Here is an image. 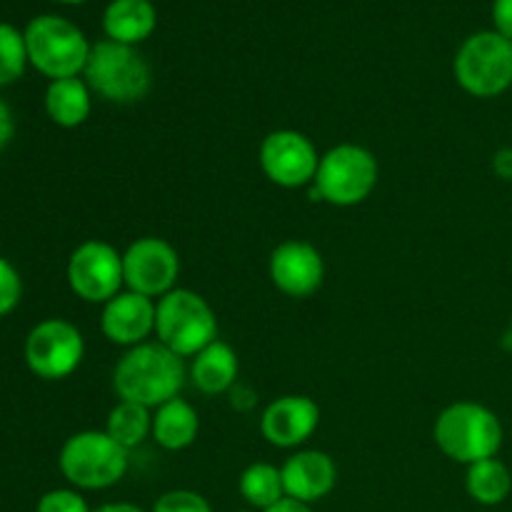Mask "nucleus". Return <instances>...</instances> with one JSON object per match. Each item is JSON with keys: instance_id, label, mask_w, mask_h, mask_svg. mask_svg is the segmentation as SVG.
<instances>
[{"instance_id": "36", "label": "nucleus", "mask_w": 512, "mask_h": 512, "mask_svg": "<svg viewBox=\"0 0 512 512\" xmlns=\"http://www.w3.org/2000/svg\"><path fill=\"white\" fill-rule=\"evenodd\" d=\"M510 335H512V318H510Z\"/></svg>"}, {"instance_id": "15", "label": "nucleus", "mask_w": 512, "mask_h": 512, "mask_svg": "<svg viewBox=\"0 0 512 512\" xmlns=\"http://www.w3.org/2000/svg\"><path fill=\"white\" fill-rule=\"evenodd\" d=\"M155 308L158 300L125 288L103 305L100 330L110 343L125 350L143 345L148 343L150 335H155Z\"/></svg>"}, {"instance_id": "27", "label": "nucleus", "mask_w": 512, "mask_h": 512, "mask_svg": "<svg viewBox=\"0 0 512 512\" xmlns=\"http://www.w3.org/2000/svg\"><path fill=\"white\" fill-rule=\"evenodd\" d=\"M23 298V278L10 260L0 258V318L13 313Z\"/></svg>"}, {"instance_id": "5", "label": "nucleus", "mask_w": 512, "mask_h": 512, "mask_svg": "<svg viewBox=\"0 0 512 512\" xmlns=\"http://www.w3.org/2000/svg\"><path fill=\"white\" fill-rule=\"evenodd\" d=\"M128 453L105 430H80L70 435L58 453V468L70 488L108 490L128 473Z\"/></svg>"}, {"instance_id": "24", "label": "nucleus", "mask_w": 512, "mask_h": 512, "mask_svg": "<svg viewBox=\"0 0 512 512\" xmlns=\"http://www.w3.org/2000/svg\"><path fill=\"white\" fill-rule=\"evenodd\" d=\"M28 65L23 30L13 23H0V88L18 83Z\"/></svg>"}, {"instance_id": "26", "label": "nucleus", "mask_w": 512, "mask_h": 512, "mask_svg": "<svg viewBox=\"0 0 512 512\" xmlns=\"http://www.w3.org/2000/svg\"><path fill=\"white\" fill-rule=\"evenodd\" d=\"M35 512H93L85 503V498L80 495V490L75 488H55L48 490L45 495H40Z\"/></svg>"}, {"instance_id": "9", "label": "nucleus", "mask_w": 512, "mask_h": 512, "mask_svg": "<svg viewBox=\"0 0 512 512\" xmlns=\"http://www.w3.org/2000/svg\"><path fill=\"white\" fill-rule=\"evenodd\" d=\"M23 358L30 373L40 380H65L85 358V338L65 318H45L28 333Z\"/></svg>"}, {"instance_id": "35", "label": "nucleus", "mask_w": 512, "mask_h": 512, "mask_svg": "<svg viewBox=\"0 0 512 512\" xmlns=\"http://www.w3.org/2000/svg\"><path fill=\"white\" fill-rule=\"evenodd\" d=\"M233 512H253V510H233Z\"/></svg>"}, {"instance_id": "33", "label": "nucleus", "mask_w": 512, "mask_h": 512, "mask_svg": "<svg viewBox=\"0 0 512 512\" xmlns=\"http://www.w3.org/2000/svg\"><path fill=\"white\" fill-rule=\"evenodd\" d=\"M93 512H148V510L138 508V505L133 503H108V505H100V508Z\"/></svg>"}, {"instance_id": "7", "label": "nucleus", "mask_w": 512, "mask_h": 512, "mask_svg": "<svg viewBox=\"0 0 512 512\" xmlns=\"http://www.w3.org/2000/svg\"><path fill=\"white\" fill-rule=\"evenodd\" d=\"M378 175V158L368 148L358 143H340L320 155L313 200L335 208H353L373 195Z\"/></svg>"}, {"instance_id": "13", "label": "nucleus", "mask_w": 512, "mask_h": 512, "mask_svg": "<svg viewBox=\"0 0 512 512\" xmlns=\"http://www.w3.org/2000/svg\"><path fill=\"white\" fill-rule=\"evenodd\" d=\"M268 273L280 293L303 300L323 288L325 260L308 240H285L270 253Z\"/></svg>"}, {"instance_id": "10", "label": "nucleus", "mask_w": 512, "mask_h": 512, "mask_svg": "<svg viewBox=\"0 0 512 512\" xmlns=\"http://www.w3.org/2000/svg\"><path fill=\"white\" fill-rule=\"evenodd\" d=\"M65 278L83 303L105 305L125 290L123 253L105 240H85L70 253Z\"/></svg>"}, {"instance_id": "6", "label": "nucleus", "mask_w": 512, "mask_h": 512, "mask_svg": "<svg viewBox=\"0 0 512 512\" xmlns=\"http://www.w3.org/2000/svg\"><path fill=\"white\" fill-rule=\"evenodd\" d=\"M155 340L180 358H193L218 340V318L200 293L175 288L158 300Z\"/></svg>"}, {"instance_id": "31", "label": "nucleus", "mask_w": 512, "mask_h": 512, "mask_svg": "<svg viewBox=\"0 0 512 512\" xmlns=\"http://www.w3.org/2000/svg\"><path fill=\"white\" fill-rule=\"evenodd\" d=\"M493 170L498 178L512 183V145L510 148H500L498 153L493 155Z\"/></svg>"}, {"instance_id": "30", "label": "nucleus", "mask_w": 512, "mask_h": 512, "mask_svg": "<svg viewBox=\"0 0 512 512\" xmlns=\"http://www.w3.org/2000/svg\"><path fill=\"white\" fill-rule=\"evenodd\" d=\"M13 135H15L13 110H10V105L0 98V153L13 143Z\"/></svg>"}, {"instance_id": "3", "label": "nucleus", "mask_w": 512, "mask_h": 512, "mask_svg": "<svg viewBox=\"0 0 512 512\" xmlns=\"http://www.w3.org/2000/svg\"><path fill=\"white\" fill-rule=\"evenodd\" d=\"M83 80L108 103L133 105L153 88V70L138 48L105 38L90 48Z\"/></svg>"}, {"instance_id": "34", "label": "nucleus", "mask_w": 512, "mask_h": 512, "mask_svg": "<svg viewBox=\"0 0 512 512\" xmlns=\"http://www.w3.org/2000/svg\"><path fill=\"white\" fill-rule=\"evenodd\" d=\"M60 5H80V3H88V0H55Z\"/></svg>"}, {"instance_id": "12", "label": "nucleus", "mask_w": 512, "mask_h": 512, "mask_svg": "<svg viewBox=\"0 0 512 512\" xmlns=\"http://www.w3.org/2000/svg\"><path fill=\"white\" fill-rule=\"evenodd\" d=\"M125 288L145 298L160 300L178 288L180 255L168 240L145 235L123 250Z\"/></svg>"}, {"instance_id": "8", "label": "nucleus", "mask_w": 512, "mask_h": 512, "mask_svg": "<svg viewBox=\"0 0 512 512\" xmlns=\"http://www.w3.org/2000/svg\"><path fill=\"white\" fill-rule=\"evenodd\" d=\"M455 83L473 98H498L512 88V40L498 30H478L453 58Z\"/></svg>"}, {"instance_id": "32", "label": "nucleus", "mask_w": 512, "mask_h": 512, "mask_svg": "<svg viewBox=\"0 0 512 512\" xmlns=\"http://www.w3.org/2000/svg\"><path fill=\"white\" fill-rule=\"evenodd\" d=\"M263 512H313V508H310V505H305V503H300V500L283 498L280 503H275L273 508H268Z\"/></svg>"}, {"instance_id": "19", "label": "nucleus", "mask_w": 512, "mask_h": 512, "mask_svg": "<svg viewBox=\"0 0 512 512\" xmlns=\"http://www.w3.org/2000/svg\"><path fill=\"white\" fill-rule=\"evenodd\" d=\"M43 105L48 118L58 128H78V125H83L90 118V110H93V90L88 88L83 75H78V78L50 80L48 88H45Z\"/></svg>"}, {"instance_id": "28", "label": "nucleus", "mask_w": 512, "mask_h": 512, "mask_svg": "<svg viewBox=\"0 0 512 512\" xmlns=\"http://www.w3.org/2000/svg\"><path fill=\"white\" fill-rule=\"evenodd\" d=\"M493 30L512 40V0H493Z\"/></svg>"}, {"instance_id": "1", "label": "nucleus", "mask_w": 512, "mask_h": 512, "mask_svg": "<svg viewBox=\"0 0 512 512\" xmlns=\"http://www.w3.org/2000/svg\"><path fill=\"white\" fill-rule=\"evenodd\" d=\"M185 378H188L185 360L158 340H148L125 350L113 370V390L118 400L155 410L178 398Z\"/></svg>"}, {"instance_id": "16", "label": "nucleus", "mask_w": 512, "mask_h": 512, "mask_svg": "<svg viewBox=\"0 0 512 512\" xmlns=\"http://www.w3.org/2000/svg\"><path fill=\"white\" fill-rule=\"evenodd\" d=\"M285 498L313 505L328 498L338 483V465L323 450H298L280 468Z\"/></svg>"}, {"instance_id": "17", "label": "nucleus", "mask_w": 512, "mask_h": 512, "mask_svg": "<svg viewBox=\"0 0 512 512\" xmlns=\"http://www.w3.org/2000/svg\"><path fill=\"white\" fill-rule=\"evenodd\" d=\"M238 373V353L233 350V345L220 338L190 358L188 378L193 388H198L203 395L230 393L233 385L238 383Z\"/></svg>"}, {"instance_id": "4", "label": "nucleus", "mask_w": 512, "mask_h": 512, "mask_svg": "<svg viewBox=\"0 0 512 512\" xmlns=\"http://www.w3.org/2000/svg\"><path fill=\"white\" fill-rule=\"evenodd\" d=\"M23 35L28 63L40 75L50 80L83 75L93 43L73 20L53 13L35 15L23 28Z\"/></svg>"}, {"instance_id": "22", "label": "nucleus", "mask_w": 512, "mask_h": 512, "mask_svg": "<svg viewBox=\"0 0 512 512\" xmlns=\"http://www.w3.org/2000/svg\"><path fill=\"white\" fill-rule=\"evenodd\" d=\"M105 433L125 450L138 448L153 435V410L138 403H128V400H118V405L108 413Z\"/></svg>"}, {"instance_id": "14", "label": "nucleus", "mask_w": 512, "mask_h": 512, "mask_svg": "<svg viewBox=\"0 0 512 512\" xmlns=\"http://www.w3.org/2000/svg\"><path fill=\"white\" fill-rule=\"evenodd\" d=\"M320 425V408L308 395H283L260 415V433L270 445L295 450L308 443Z\"/></svg>"}, {"instance_id": "18", "label": "nucleus", "mask_w": 512, "mask_h": 512, "mask_svg": "<svg viewBox=\"0 0 512 512\" xmlns=\"http://www.w3.org/2000/svg\"><path fill=\"white\" fill-rule=\"evenodd\" d=\"M158 28V10L153 0H110L103 10V33L115 43L133 45L150 38Z\"/></svg>"}, {"instance_id": "25", "label": "nucleus", "mask_w": 512, "mask_h": 512, "mask_svg": "<svg viewBox=\"0 0 512 512\" xmlns=\"http://www.w3.org/2000/svg\"><path fill=\"white\" fill-rule=\"evenodd\" d=\"M150 512H213V508L195 490H170L155 500Z\"/></svg>"}, {"instance_id": "11", "label": "nucleus", "mask_w": 512, "mask_h": 512, "mask_svg": "<svg viewBox=\"0 0 512 512\" xmlns=\"http://www.w3.org/2000/svg\"><path fill=\"white\" fill-rule=\"evenodd\" d=\"M265 178L278 188L298 190L313 185L318 175L320 153L313 140L293 128L273 130L263 138L258 150Z\"/></svg>"}, {"instance_id": "2", "label": "nucleus", "mask_w": 512, "mask_h": 512, "mask_svg": "<svg viewBox=\"0 0 512 512\" xmlns=\"http://www.w3.org/2000/svg\"><path fill=\"white\" fill-rule=\"evenodd\" d=\"M433 438L445 458L468 468L480 460L498 458L505 430L488 405L458 400L438 415Z\"/></svg>"}, {"instance_id": "20", "label": "nucleus", "mask_w": 512, "mask_h": 512, "mask_svg": "<svg viewBox=\"0 0 512 512\" xmlns=\"http://www.w3.org/2000/svg\"><path fill=\"white\" fill-rule=\"evenodd\" d=\"M198 433V410H195L188 400L180 398V395L153 410V435H150V438H153L163 450L178 453V450L190 448V445L198 440Z\"/></svg>"}, {"instance_id": "23", "label": "nucleus", "mask_w": 512, "mask_h": 512, "mask_svg": "<svg viewBox=\"0 0 512 512\" xmlns=\"http://www.w3.org/2000/svg\"><path fill=\"white\" fill-rule=\"evenodd\" d=\"M238 490L250 508L263 512L285 498L283 473L273 463H253L240 475Z\"/></svg>"}, {"instance_id": "29", "label": "nucleus", "mask_w": 512, "mask_h": 512, "mask_svg": "<svg viewBox=\"0 0 512 512\" xmlns=\"http://www.w3.org/2000/svg\"><path fill=\"white\" fill-rule=\"evenodd\" d=\"M228 395H230V405H233L238 413H248V410H253L255 408V398H258V395H255L253 390L248 388V385L240 383V380L233 385V390H230Z\"/></svg>"}, {"instance_id": "21", "label": "nucleus", "mask_w": 512, "mask_h": 512, "mask_svg": "<svg viewBox=\"0 0 512 512\" xmlns=\"http://www.w3.org/2000/svg\"><path fill=\"white\" fill-rule=\"evenodd\" d=\"M465 490H468L475 503L485 505V508H495V505L505 503L512 493L510 468L500 458H488L468 465Z\"/></svg>"}]
</instances>
